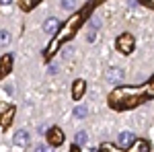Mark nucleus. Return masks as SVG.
Listing matches in <instances>:
<instances>
[{"instance_id":"1","label":"nucleus","mask_w":154,"mask_h":152,"mask_svg":"<svg viewBox=\"0 0 154 152\" xmlns=\"http://www.w3.org/2000/svg\"><path fill=\"white\" fill-rule=\"evenodd\" d=\"M146 99H152V82L144 84V86H121L117 91H113L109 97V105L117 111L134 109Z\"/></svg>"},{"instance_id":"2","label":"nucleus","mask_w":154,"mask_h":152,"mask_svg":"<svg viewBox=\"0 0 154 152\" xmlns=\"http://www.w3.org/2000/svg\"><path fill=\"white\" fill-rule=\"evenodd\" d=\"M80 23H82V14H78V12H76V14H72L70 19L66 21V25L60 29V33L56 35V39L51 41V45L45 49V58H51V56L58 51V47L62 45V41H68V39H70V37L74 35L76 31H78Z\"/></svg>"},{"instance_id":"3","label":"nucleus","mask_w":154,"mask_h":152,"mask_svg":"<svg viewBox=\"0 0 154 152\" xmlns=\"http://www.w3.org/2000/svg\"><path fill=\"white\" fill-rule=\"evenodd\" d=\"M136 47V39L130 35V33H123V35L117 37V49L121 54H131Z\"/></svg>"},{"instance_id":"4","label":"nucleus","mask_w":154,"mask_h":152,"mask_svg":"<svg viewBox=\"0 0 154 152\" xmlns=\"http://www.w3.org/2000/svg\"><path fill=\"white\" fill-rule=\"evenodd\" d=\"M12 70V56L11 54H6V56H2L0 58V80L2 78H6Z\"/></svg>"},{"instance_id":"5","label":"nucleus","mask_w":154,"mask_h":152,"mask_svg":"<svg viewBox=\"0 0 154 152\" xmlns=\"http://www.w3.org/2000/svg\"><path fill=\"white\" fill-rule=\"evenodd\" d=\"M48 142H51L54 146H60V144H64V132L60 128H51L48 132Z\"/></svg>"},{"instance_id":"6","label":"nucleus","mask_w":154,"mask_h":152,"mask_svg":"<svg viewBox=\"0 0 154 152\" xmlns=\"http://www.w3.org/2000/svg\"><path fill=\"white\" fill-rule=\"evenodd\" d=\"M128 148H130L128 152H150V142H146V140H134Z\"/></svg>"},{"instance_id":"7","label":"nucleus","mask_w":154,"mask_h":152,"mask_svg":"<svg viewBox=\"0 0 154 152\" xmlns=\"http://www.w3.org/2000/svg\"><path fill=\"white\" fill-rule=\"evenodd\" d=\"M12 117H14V107H6V109L0 113V126H2V128H8Z\"/></svg>"},{"instance_id":"8","label":"nucleus","mask_w":154,"mask_h":152,"mask_svg":"<svg viewBox=\"0 0 154 152\" xmlns=\"http://www.w3.org/2000/svg\"><path fill=\"white\" fill-rule=\"evenodd\" d=\"M134 140H136V136L131 132H123V134H119V138H117V146L119 148H128Z\"/></svg>"},{"instance_id":"9","label":"nucleus","mask_w":154,"mask_h":152,"mask_svg":"<svg viewBox=\"0 0 154 152\" xmlns=\"http://www.w3.org/2000/svg\"><path fill=\"white\" fill-rule=\"evenodd\" d=\"M12 142H14L17 146H27V144H29V134H27L25 129H19V132H14Z\"/></svg>"},{"instance_id":"10","label":"nucleus","mask_w":154,"mask_h":152,"mask_svg":"<svg viewBox=\"0 0 154 152\" xmlns=\"http://www.w3.org/2000/svg\"><path fill=\"white\" fill-rule=\"evenodd\" d=\"M84 88H86V82L84 80H76L74 84H72V99L78 101V99L84 95Z\"/></svg>"},{"instance_id":"11","label":"nucleus","mask_w":154,"mask_h":152,"mask_svg":"<svg viewBox=\"0 0 154 152\" xmlns=\"http://www.w3.org/2000/svg\"><path fill=\"white\" fill-rule=\"evenodd\" d=\"M58 29H60V21L56 19V17L48 19V21H45V25H43V31H45L48 35H54V33H56Z\"/></svg>"},{"instance_id":"12","label":"nucleus","mask_w":154,"mask_h":152,"mask_svg":"<svg viewBox=\"0 0 154 152\" xmlns=\"http://www.w3.org/2000/svg\"><path fill=\"white\" fill-rule=\"evenodd\" d=\"M123 78V70L121 68H109L107 70V80L109 82H119Z\"/></svg>"},{"instance_id":"13","label":"nucleus","mask_w":154,"mask_h":152,"mask_svg":"<svg viewBox=\"0 0 154 152\" xmlns=\"http://www.w3.org/2000/svg\"><path fill=\"white\" fill-rule=\"evenodd\" d=\"M86 132H78L76 134V138H74V142H76V146H82V144H86Z\"/></svg>"},{"instance_id":"14","label":"nucleus","mask_w":154,"mask_h":152,"mask_svg":"<svg viewBox=\"0 0 154 152\" xmlns=\"http://www.w3.org/2000/svg\"><path fill=\"white\" fill-rule=\"evenodd\" d=\"M37 2H41V0H21V6H23L25 11H29V8H33Z\"/></svg>"},{"instance_id":"15","label":"nucleus","mask_w":154,"mask_h":152,"mask_svg":"<svg viewBox=\"0 0 154 152\" xmlns=\"http://www.w3.org/2000/svg\"><path fill=\"white\" fill-rule=\"evenodd\" d=\"M8 41H11V35L6 31H0V45H8Z\"/></svg>"},{"instance_id":"16","label":"nucleus","mask_w":154,"mask_h":152,"mask_svg":"<svg viewBox=\"0 0 154 152\" xmlns=\"http://www.w3.org/2000/svg\"><path fill=\"white\" fill-rule=\"evenodd\" d=\"M62 6H64V11H72L76 6V0H62Z\"/></svg>"},{"instance_id":"17","label":"nucleus","mask_w":154,"mask_h":152,"mask_svg":"<svg viewBox=\"0 0 154 152\" xmlns=\"http://www.w3.org/2000/svg\"><path fill=\"white\" fill-rule=\"evenodd\" d=\"M74 115L76 117H86V107H76V109H74Z\"/></svg>"},{"instance_id":"18","label":"nucleus","mask_w":154,"mask_h":152,"mask_svg":"<svg viewBox=\"0 0 154 152\" xmlns=\"http://www.w3.org/2000/svg\"><path fill=\"white\" fill-rule=\"evenodd\" d=\"M91 27H93V29H99V27H101V19H99V17H93V19H91Z\"/></svg>"},{"instance_id":"19","label":"nucleus","mask_w":154,"mask_h":152,"mask_svg":"<svg viewBox=\"0 0 154 152\" xmlns=\"http://www.w3.org/2000/svg\"><path fill=\"white\" fill-rule=\"evenodd\" d=\"M35 152H51V148H49L48 144H41V146H37Z\"/></svg>"},{"instance_id":"20","label":"nucleus","mask_w":154,"mask_h":152,"mask_svg":"<svg viewBox=\"0 0 154 152\" xmlns=\"http://www.w3.org/2000/svg\"><path fill=\"white\" fill-rule=\"evenodd\" d=\"M142 2L148 6V8H152V6H154V0H142Z\"/></svg>"},{"instance_id":"21","label":"nucleus","mask_w":154,"mask_h":152,"mask_svg":"<svg viewBox=\"0 0 154 152\" xmlns=\"http://www.w3.org/2000/svg\"><path fill=\"white\" fill-rule=\"evenodd\" d=\"M12 0H0V4H11Z\"/></svg>"},{"instance_id":"22","label":"nucleus","mask_w":154,"mask_h":152,"mask_svg":"<svg viewBox=\"0 0 154 152\" xmlns=\"http://www.w3.org/2000/svg\"><path fill=\"white\" fill-rule=\"evenodd\" d=\"M70 152H78V146H74V148H72V150Z\"/></svg>"},{"instance_id":"23","label":"nucleus","mask_w":154,"mask_h":152,"mask_svg":"<svg viewBox=\"0 0 154 152\" xmlns=\"http://www.w3.org/2000/svg\"><path fill=\"white\" fill-rule=\"evenodd\" d=\"M97 2H103V0H97Z\"/></svg>"}]
</instances>
